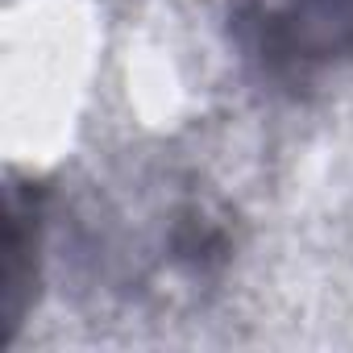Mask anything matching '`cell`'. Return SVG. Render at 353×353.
I'll list each match as a JSON object with an SVG mask.
<instances>
[{"label":"cell","mask_w":353,"mask_h":353,"mask_svg":"<svg viewBox=\"0 0 353 353\" xmlns=\"http://www.w3.org/2000/svg\"><path fill=\"white\" fill-rule=\"evenodd\" d=\"M241 21L279 63L353 54V0H241Z\"/></svg>","instance_id":"cell-1"}]
</instances>
